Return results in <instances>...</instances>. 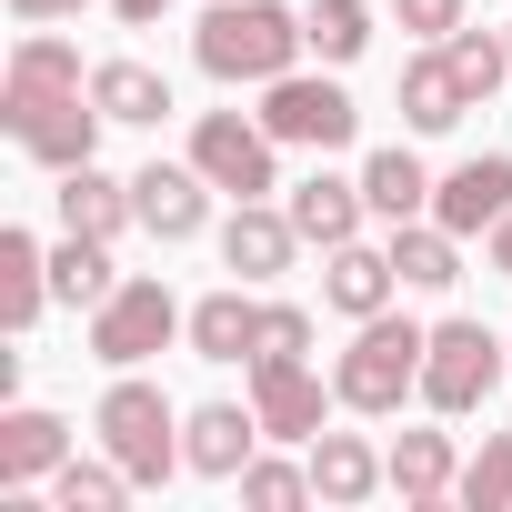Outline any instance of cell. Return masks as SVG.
<instances>
[{
  "label": "cell",
  "mask_w": 512,
  "mask_h": 512,
  "mask_svg": "<svg viewBox=\"0 0 512 512\" xmlns=\"http://www.w3.org/2000/svg\"><path fill=\"white\" fill-rule=\"evenodd\" d=\"M312 31L302 11H282V0H211L201 31H191V61L221 81V91H272L282 71H302Z\"/></svg>",
  "instance_id": "cell-1"
},
{
  "label": "cell",
  "mask_w": 512,
  "mask_h": 512,
  "mask_svg": "<svg viewBox=\"0 0 512 512\" xmlns=\"http://www.w3.org/2000/svg\"><path fill=\"white\" fill-rule=\"evenodd\" d=\"M422 352H432V322H412V312H372V322H352V352L332 362V392H342V412H402L412 392H422Z\"/></svg>",
  "instance_id": "cell-2"
},
{
  "label": "cell",
  "mask_w": 512,
  "mask_h": 512,
  "mask_svg": "<svg viewBox=\"0 0 512 512\" xmlns=\"http://www.w3.org/2000/svg\"><path fill=\"white\" fill-rule=\"evenodd\" d=\"M181 422H191V412H181L161 382H141V372H121V382L101 392V412H91L101 452H111L141 492H151V482H171V472H191V462H181Z\"/></svg>",
  "instance_id": "cell-3"
},
{
  "label": "cell",
  "mask_w": 512,
  "mask_h": 512,
  "mask_svg": "<svg viewBox=\"0 0 512 512\" xmlns=\"http://www.w3.org/2000/svg\"><path fill=\"white\" fill-rule=\"evenodd\" d=\"M191 332V312L171 302V282L161 272H121V292L91 312V362H111V372H141L151 352H171Z\"/></svg>",
  "instance_id": "cell-4"
},
{
  "label": "cell",
  "mask_w": 512,
  "mask_h": 512,
  "mask_svg": "<svg viewBox=\"0 0 512 512\" xmlns=\"http://www.w3.org/2000/svg\"><path fill=\"white\" fill-rule=\"evenodd\" d=\"M492 382H512V342H502V332H482V322H432L422 402H432L442 422H462V412H482V402H492Z\"/></svg>",
  "instance_id": "cell-5"
},
{
  "label": "cell",
  "mask_w": 512,
  "mask_h": 512,
  "mask_svg": "<svg viewBox=\"0 0 512 512\" xmlns=\"http://www.w3.org/2000/svg\"><path fill=\"white\" fill-rule=\"evenodd\" d=\"M191 161H201V181L231 191V201H272V191H282V141L262 131V111H201V121H191Z\"/></svg>",
  "instance_id": "cell-6"
},
{
  "label": "cell",
  "mask_w": 512,
  "mask_h": 512,
  "mask_svg": "<svg viewBox=\"0 0 512 512\" xmlns=\"http://www.w3.org/2000/svg\"><path fill=\"white\" fill-rule=\"evenodd\" d=\"M262 131H272L282 151H342V141L362 131V111H352L342 81H322V71H282V81L262 91Z\"/></svg>",
  "instance_id": "cell-7"
},
{
  "label": "cell",
  "mask_w": 512,
  "mask_h": 512,
  "mask_svg": "<svg viewBox=\"0 0 512 512\" xmlns=\"http://www.w3.org/2000/svg\"><path fill=\"white\" fill-rule=\"evenodd\" d=\"M61 91H91V71H81V51H71L51 21H31V31L11 41V71H0V121H21V111H41V101H61Z\"/></svg>",
  "instance_id": "cell-8"
},
{
  "label": "cell",
  "mask_w": 512,
  "mask_h": 512,
  "mask_svg": "<svg viewBox=\"0 0 512 512\" xmlns=\"http://www.w3.org/2000/svg\"><path fill=\"white\" fill-rule=\"evenodd\" d=\"M101 121H111V111H101L91 91H61V101H41V111H21V121H0V131H11L41 171H81V161L101 151Z\"/></svg>",
  "instance_id": "cell-9"
},
{
  "label": "cell",
  "mask_w": 512,
  "mask_h": 512,
  "mask_svg": "<svg viewBox=\"0 0 512 512\" xmlns=\"http://www.w3.org/2000/svg\"><path fill=\"white\" fill-rule=\"evenodd\" d=\"M502 211H512V151H472V161H452L432 181V221L462 231V241H482Z\"/></svg>",
  "instance_id": "cell-10"
},
{
  "label": "cell",
  "mask_w": 512,
  "mask_h": 512,
  "mask_svg": "<svg viewBox=\"0 0 512 512\" xmlns=\"http://www.w3.org/2000/svg\"><path fill=\"white\" fill-rule=\"evenodd\" d=\"M332 402H342V392H332L312 362H251V412H262L272 442H312Z\"/></svg>",
  "instance_id": "cell-11"
},
{
  "label": "cell",
  "mask_w": 512,
  "mask_h": 512,
  "mask_svg": "<svg viewBox=\"0 0 512 512\" xmlns=\"http://www.w3.org/2000/svg\"><path fill=\"white\" fill-rule=\"evenodd\" d=\"M131 201H141V231L151 241H201V221H211L201 161H141L131 171Z\"/></svg>",
  "instance_id": "cell-12"
},
{
  "label": "cell",
  "mask_w": 512,
  "mask_h": 512,
  "mask_svg": "<svg viewBox=\"0 0 512 512\" xmlns=\"http://www.w3.org/2000/svg\"><path fill=\"white\" fill-rule=\"evenodd\" d=\"M272 432H262V412L251 402H201L191 422H181V462L201 472V482H241V462L262 452Z\"/></svg>",
  "instance_id": "cell-13"
},
{
  "label": "cell",
  "mask_w": 512,
  "mask_h": 512,
  "mask_svg": "<svg viewBox=\"0 0 512 512\" xmlns=\"http://www.w3.org/2000/svg\"><path fill=\"white\" fill-rule=\"evenodd\" d=\"M61 462H71V422L61 412H41V402L0 412V492H41Z\"/></svg>",
  "instance_id": "cell-14"
},
{
  "label": "cell",
  "mask_w": 512,
  "mask_h": 512,
  "mask_svg": "<svg viewBox=\"0 0 512 512\" xmlns=\"http://www.w3.org/2000/svg\"><path fill=\"white\" fill-rule=\"evenodd\" d=\"M292 251H302V221H292V211H272V201H231V221H221V272L272 282V272H292Z\"/></svg>",
  "instance_id": "cell-15"
},
{
  "label": "cell",
  "mask_w": 512,
  "mask_h": 512,
  "mask_svg": "<svg viewBox=\"0 0 512 512\" xmlns=\"http://www.w3.org/2000/svg\"><path fill=\"white\" fill-rule=\"evenodd\" d=\"M302 462H312V492H322L332 512H352V502L392 492V462H382L362 432H312V442H302Z\"/></svg>",
  "instance_id": "cell-16"
},
{
  "label": "cell",
  "mask_w": 512,
  "mask_h": 512,
  "mask_svg": "<svg viewBox=\"0 0 512 512\" xmlns=\"http://www.w3.org/2000/svg\"><path fill=\"white\" fill-rule=\"evenodd\" d=\"M392 292H402V272H392V241L372 251V241H342L332 262H322V302L342 312V322H372V312H392Z\"/></svg>",
  "instance_id": "cell-17"
},
{
  "label": "cell",
  "mask_w": 512,
  "mask_h": 512,
  "mask_svg": "<svg viewBox=\"0 0 512 512\" xmlns=\"http://www.w3.org/2000/svg\"><path fill=\"white\" fill-rule=\"evenodd\" d=\"M462 111H472V91H462L452 51L422 41V51L402 61V121H412V131H462Z\"/></svg>",
  "instance_id": "cell-18"
},
{
  "label": "cell",
  "mask_w": 512,
  "mask_h": 512,
  "mask_svg": "<svg viewBox=\"0 0 512 512\" xmlns=\"http://www.w3.org/2000/svg\"><path fill=\"white\" fill-rule=\"evenodd\" d=\"M61 231H91V241H121L131 221H141V201H131V181H111L101 161H81V171H61Z\"/></svg>",
  "instance_id": "cell-19"
},
{
  "label": "cell",
  "mask_w": 512,
  "mask_h": 512,
  "mask_svg": "<svg viewBox=\"0 0 512 512\" xmlns=\"http://www.w3.org/2000/svg\"><path fill=\"white\" fill-rule=\"evenodd\" d=\"M282 211H292V221H302V241H322V251L362 241V221H372L362 181H342V171H312V181H292V201H282Z\"/></svg>",
  "instance_id": "cell-20"
},
{
  "label": "cell",
  "mask_w": 512,
  "mask_h": 512,
  "mask_svg": "<svg viewBox=\"0 0 512 512\" xmlns=\"http://www.w3.org/2000/svg\"><path fill=\"white\" fill-rule=\"evenodd\" d=\"M251 322H262V302H251V282H231V292H201L191 302V362H251Z\"/></svg>",
  "instance_id": "cell-21"
},
{
  "label": "cell",
  "mask_w": 512,
  "mask_h": 512,
  "mask_svg": "<svg viewBox=\"0 0 512 512\" xmlns=\"http://www.w3.org/2000/svg\"><path fill=\"white\" fill-rule=\"evenodd\" d=\"M382 462H392V492H402L412 512H422V502H452V482H462V442H452V432H402Z\"/></svg>",
  "instance_id": "cell-22"
},
{
  "label": "cell",
  "mask_w": 512,
  "mask_h": 512,
  "mask_svg": "<svg viewBox=\"0 0 512 512\" xmlns=\"http://www.w3.org/2000/svg\"><path fill=\"white\" fill-rule=\"evenodd\" d=\"M392 272H402V292H452L462 282V231H442L432 211L392 221Z\"/></svg>",
  "instance_id": "cell-23"
},
{
  "label": "cell",
  "mask_w": 512,
  "mask_h": 512,
  "mask_svg": "<svg viewBox=\"0 0 512 512\" xmlns=\"http://www.w3.org/2000/svg\"><path fill=\"white\" fill-rule=\"evenodd\" d=\"M362 201H372V221H422V211H432V171H422V151H412V141L372 151V161H362Z\"/></svg>",
  "instance_id": "cell-24"
},
{
  "label": "cell",
  "mask_w": 512,
  "mask_h": 512,
  "mask_svg": "<svg viewBox=\"0 0 512 512\" xmlns=\"http://www.w3.org/2000/svg\"><path fill=\"white\" fill-rule=\"evenodd\" d=\"M51 302V251L31 231H0V332H31Z\"/></svg>",
  "instance_id": "cell-25"
},
{
  "label": "cell",
  "mask_w": 512,
  "mask_h": 512,
  "mask_svg": "<svg viewBox=\"0 0 512 512\" xmlns=\"http://www.w3.org/2000/svg\"><path fill=\"white\" fill-rule=\"evenodd\" d=\"M91 101H101L111 121H131V131H161V121H171V81H161L151 61H101V71H91Z\"/></svg>",
  "instance_id": "cell-26"
},
{
  "label": "cell",
  "mask_w": 512,
  "mask_h": 512,
  "mask_svg": "<svg viewBox=\"0 0 512 512\" xmlns=\"http://www.w3.org/2000/svg\"><path fill=\"white\" fill-rule=\"evenodd\" d=\"M121 292V272H111V241H91V231H61V251H51V302H71V312H101Z\"/></svg>",
  "instance_id": "cell-27"
},
{
  "label": "cell",
  "mask_w": 512,
  "mask_h": 512,
  "mask_svg": "<svg viewBox=\"0 0 512 512\" xmlns=\"http://www.w3.org/2000/svg\"><path fill=\"white\" fill-rule=\"evenodd\" d=\"M302 31H312L322 71H352V61L372 51V0H312V11H302Z\"/></svg>",
  "instance_id": "cell-28"
},
{
  "label": "cell",
  "mask_w": 512,
  "mask_h": 512,
  "mask_svg": "<svg viewBox=\"0 0 512 512\" xmlns=\"http://www.w3.org/2000/svg\"><path fill=\"white\" fill-rule=\"evenodd\" d=\"M131 492H141V482H131L111 452H101V462H81V452H71V462L51 472V502H61V512H121Z\"/></svg>",
  "instance_id": "cell-29"
},
{
  "label": "cell",
  "mask_w": 512,
  "mask_h": 512,
  "mask_svg": "<svg viewBox=\"0 0 512 512\" xmlns=\"http://www.w3.org/2000/svg\"><path fill=\"white\" fill-rule=\"evenodd\" d=\"M442 51H452V71H462V91H472V111H482V101L502 91V71H512V31H472V21H462V31L442 41Z\"/></svg>",
  "instance_id": "cell-30"
},
{
  "label": "cell",
  "mask_w": 512,
  "mask_h": 512,
  "mask_svg": "<svg viewBox=\"0 0 512 512\" xmlns=\"http://www.w3.org/2000/svg\"><path fill=\"white\" fill-rule=\"evenodd\" d=\"M452 502H462V512H512V432H482V452L462 462Z\"/></svg>",
  "instance_id": "cell-31"
},
{
  "label": "cell",
  "mask_w": 512,
  "mask_h": 512,
  "mask_svg": "<svg viewBox=\"0 0 512 512\" xmlns=\"http://www.w3.org/2000/svg\"><path fill=\"white\" fill-rule=\"evenodd\" d=\"M241 502H251V512H292V502H322V492H312V462L251 452V462H241Z\"/></svg>",
  "instance_id": "cell-32"
},
{
  "label": "cell",
  "mask_w": 512,
  "mask_h": 512,
  "mask_svg": "<svg viewBox=\"0 0 512 512\" xmlns=\"http://www.w3.org/2000/svg\"><path fill=\"white\" fill-rule=\"evenodd\" d=\"M312 352V312L302 302H262V322H251V362H302Z\"/></svg>",
  "instance_id": "cell-33"
},
{
  "label": "cell",
  "mask_w": 512,
  "mask_h": 512,
  "mask_svg": "<svg viewBox=\"0 0 512 512\" xmlns=\"http://www.w3.org/2000/svg\"><path fill=\"white\" fill-rule=\"evenodd\" d=\"M392 21H402L412 41H452V31H462L472 11H462V0H392Z\"/></svg>",
  "instance_id": "cell-34"
},
{
  "label": "cell",
  "mask_w": 512,
  "mask_h": 512,
  "mask_svg": "<svg viewBox=\"0 0 512 512\" xmlns=\"http://www.w3.org/2000/svg\"><path fill=\"white\" fill-rule=\"evenodd\" d=\"M81 11H91V0H11V21H21V31H31V21H81Z\"/></svg>",
  "instance_id": "cell-35"
},
{
  "label": "cell",
  "mask_w": 512,
  "mask_h": 512,
  "mask_svg": "<svg viewBox=\"0 0 512 512\" xmlns=\"http://www.w3.org/2000/svg\"><path fill=\"white\" fill-rule=\"evenodd\" d=\"M482 272H502V282H512V211L482 231Z\"/></svg>",
  "instance_id": "cell-36"
},
{
  "label": "cell",
  "mask_w": 512,
  "mask_h": 512,
  "mask_svg": "<svg viewBox=\"0 0 512 512\" xmlns=\"http://www.w3.org/2000/svg\"><path fill=\"white\" fill-rule=\"evenodd\" d=\"M111 11H121V21H131V31H151V21H161V11H171V0H111Z\"/></svg>",
  "instance_id": "cell-37"
}]
</instances>
